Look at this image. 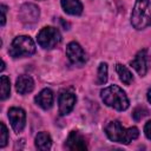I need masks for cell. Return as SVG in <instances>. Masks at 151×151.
I'll return each mask as SVG.
<instances>
[{"label":"cell","mask_w":151,"mask_h":151,"mask_svg":"<svg viewBox=\"0 0 151 151\" xmlns=\"http://www.w3.org/2000/svg\"><path fill=\"white\" fill-rule=\"evenodd\" d=\"M105 133L110 140L120 144H130L133 139L138 138L139 136V131L137 127L133 126L130 129H125L118 120L110 122L105 127Z\"/></svg>","instance_id":"obj_1"},{"label":"cell","mask_w":151,"mask_h":151,"mask_svg":"<svg viewBox=\"0 0 151 151\" xmlns=\"http://www.w3.org/2000/svg\"><path fill=\"white\" fill-rule=\"evenodd\" d=\"M104 104L118 111H124L129 107V99L125 92L117 85H111L100 92Z\"/></svg>","instance_id":"obj_2"},{"label":"cell","mask_w":151,"mask_h":151,"mask_svg":"<svg viewBox=\"0 0 151 151\" xmlns=\"http://www.w3.org/2000/svg\"><path fill=\"white\" fill-rule=\"evenodd\" d=\"M131 24L136 29L151 26V1L137 0L131 14Z\"/></svg>","instance_id":"obj_3"},{"label":"cell","mask_w":151,"mask_h":151,"mask_svg":"<svg viewBox=\"0 0 151 151\" xmlns=\"http://www.w3.org/2000/svg\"><path fill=\"white\" fill-rule=\"evenodd\" d=\"M35 52L34 41L27 35H19L14 38L9 47V54L13 58L20 57H29Z\"/></svg>","instance_id":"obj_4"},{"label":"cell","mask_w":151,"mask_h":151,"mask_svg":"<svg viewBox=\"0 0 151 151\" xmlns=\"http://www.w3.org/2000/svg\"><path fill=\"white\" fill-rule=\"evenodd\" d=\"M37 40H38V44L42 48L51 50V48H54L58 44H60L61 34H60L58 28L52 27V26H47V27H44L38 33Z\"/></svg>","instance_id":"obj_5"},{"label":"cell","mask_w":151,"mask_h":151,"mask_svg":"<svg viewBox=\"0 0 151 151\" xmlns=\"http://www.w3.org/2000/svg\"><path fill=\"white\" fill-rule=\"evenodd\" d=\"M66 55L73 65L83 66L86 63V54L83 47L76 41H72L66 46Z\"/></svg>","instance_id":"obj_6"},{"label":"cell","mask_w":151,"mask_h":151,"mask_svg":"<svg viewBox=\"0 0 151 151\" xmlns=\"http://www.w3.org/2000/svg\"><path fill=\"white\" fill-rule=\"evenodd\" d=\"M40 11L33 4H24L19 12V18L25 25H33L38 21Z\"/></svg>","instance_id":"obj_7"},{"label":"cell","mask_w":151,"mask_h":151,"mask_svg":"<svg viewBox=\"0 0 151 151\" xmlns=\"http://www.w3.org/2000/svg\"><path fill=\"white\" fill-rule=\"evenodd\" d=\"M8 119L9 123L15 132H21L25 127L26 123V113L20 107H12L8 111Z\"/></svg>","instance_id":"obj_8"},{"label":"cell","mask_w":151,"mask_h":151,"mask_svg":"<svg viewBox=\"0 0 151 151\" xmlns=\"http://www.w3.org/2000/svg\"><path fill=\"white\" fill-rule=\"evenodd\" d=\"M76 94L71 91H63L59 94V112L61 116L68 114L76 104Z\"/></svg>","instance_id":"obj_9"},{"label":"cell","mask_w":151,"mask_h":151,"mask_svg":"<svg viewBox=\"0 0 151 151\" xmlns=\"http://www.w3.org/2000/svg\"><path fill=\"white\" fill-rule=\"evenodd\" d=\"M66 146L70 150H86L87 149L85 139L77 131L70 132V134L67 137V140H66Z\"/></svg>","instance_id":"obj_10"},{"label":"cell","mask_w":151,"mask_h":151,"mask_svg":"<svg viewBox=\"0 0 151 151\" xmlns=\"http://www.w3.org/2000/svg\"><path fill=\"white\" fill-rule=\"evenodd\" d=\"M130 65L138 72L140 77L146 74V50H140L133 60H131Z\"/></svg>","instance_id":"obj_11"},{"label":"cell","mask_w":151,"mask_h":151,"mask_svg":"<svg viewBox=\"0 0 151 151\" xmlns=\"http://www.w3.org/2000/svg\"><path fill=\"white\" fill-rule=\"evenodd\" d=\"M35 103L44 110H48L53 105V92L50 88H44L35 98Z\"/></svg>","instance_id":"obj_12"},{"label":"cell","mask_w":151,"mask_h":151,"mask_svg":"<svg viewBox=\"0 0 151 151\" xmlns=\"http://www.w3.org/2000/svg\"><path fill=\"white\" fill-rule=\"evenodd\" d=\"M15 88L20 94H26L28 92H32L34 88V81L29 76H20L17 79Z\"/></svg>","instance_id":"obj_13"},{"label":"cell","mask_w":151,"mask_h":151,"mask_svg":"<svg viewBox=\"0 0 151 151\" xmlns=\"http://www.w3.org/2000/svg\"><path fill=\"white\" fill-rule=\"evenodd\" d=\"M61 7L71 15H80L83 13V5L79 0H61Z\"/></svg>","instance_id":"obj_14"},{"label":"cell","mask_w":151,"mask_h":151,"mask_svg":"<svg viewBox=\"0 0 151 151\" xmlns=\"http://www.w3.org/2000/svg\"><path fill=\"white\" fill-rule=\"evenodd\" d=\"M51 146H52L51 136L47 132H39L35 137V147L38 150L45 151V150H50Z\"/></svg>","instance_id":"obj_15"},{"label":"cell","mask_w":151,"mask_h":151,"mask_svg":"<svg viewBox=\"0 0 151 151\" xmlns=\"http://www.w3.org/2000/svg\"><path fill=\"white\" fill-rule=\"evenodd\" d=\"M116 70H117V72H118V76H119L120 80H122L125 85H130V84L132 83V80H133L132 73L127 70L126 66H124V65H122V64H117Z\"/></svg>","instance_id":"obj_16"},{"label":"cell","mask_w":151,"mask_h":151,"mask_svg":"<svg viewBox=\"0 0 151 151\" xmlns=\"http://www.w3.org/2000/svg\"><path fill=\"white\" fill-rule=\"evenodd\" d=\"M9 92H11L9 78L7 76H1V99L5 100L6 98H8Z\"/></svg>","instance_id":"obj_17"},{"label":"cell","mask_w":151,"mask_h":151,"mask_svg":"<svg viewBox=\"0 0 151 151\" xmlns=\"http://www.w3.org/2000/svg\"><path fill=\"white\" fill-rule=\"evenodd\" d=\"M107 81V65L101 63L98 67V76H97V84L101 85Z\"/></svg>","instance_id":"obj_18"},{"label":"cell","mask_w":151,"mask_h":151,"mask_svg":"<svg viewBox=\"0 0 151 151\" xmlns=\"http://www.w3.org/2000/svg\"><path fill=\"white\" fill-rule=\"evenodd\" d=\"M149 114V111L144 107V106H138L133 110V113H132V117L134 118V120H140L142 118H144L145 116Z\"/></svg>","instance_id":"obj_19"},{"label":"cell","mask_w":151,"mask_h":151,"mask_svg":"<svg viewBox=\"0 0 151 151\" xmlns=\"http://www.w3.org/2000/svg\"><path fill=\"white\" fill-rule=\"evenodd\" d=\"M1 126V132H0V147H5L7 142H8V132H7V127L4 123L0 124Z\"/></svg>","instance_id":"obj_20"},{"label":"cell","mask_w":151,"mask_h":151,"mask_svg":"<svg viewBox=\"0 0 151 151\" xmlns=\"http://www.w3.org/2000/svg\"><path fill=\"white\" fill-rule=\"evenodd\" d=\"M144 132H145V136H146L149 139H151V120L145 124V126H144Z\"/></svg>","instance_id":"obj_21"},{"label":"cell","mask_w":151,"mask_h":151,"mask_svg":"<svg viewBox=\"0 0 151 151\" xmlns=\"http://www.w3.org/2000/svg\"><path fill=\"white\" fill-rule=\"evenodd\" d=\"M6 22V6H1V26H4Z\"/></svg>","instance_id":"obj_22"},{"label":"cell","mask_w":151,"mask_h":151,"mask_svg":"<svg viewBox=\"0 0 151 151\" xmlns=\"http://www.w3.org/2000/svg\"><path fill=\"white\" fill-rule=\"evenodd\" d=\"M147 100L151 103V88H149V91H147Z\"/></svg>","instance_id":"obj_23"},{"label":"cell","mask_w":151,"mask_h":151,"mask_svg":"<svg viewBox=\"0 0 151 151\" xmlns=\"http://www.w3.org/2000/svg\"><path fill=\"white\" fill-rule=\"evenodd\" d=\"M150 64H151V58H150Z\"/></svg>","instance_id":"obj_24"}]
</instances>
